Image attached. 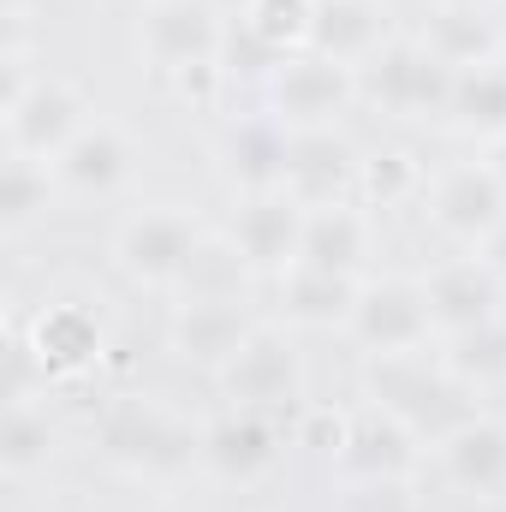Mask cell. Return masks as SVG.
I'll return each instance as SVG.
<instances>
[{
    "mask_svg": "<svg viewBox=\"0 0 506 512\" xmlns=\"http://www.w3.org/2000/svg\"><path fill=\"white\" fill-rule=\"evenodd\" d=\"M364 393L381 411H393L399 423H411L423 441H441L447 429H459L471 417V387H459L441 358H423V352L370 358L364 364Z\"/></svg>",
    "mask_w": 506,
    "mask_h": 512,
    "instance_id": "6da1fadb",
    "label": "cell"
},
{
    "mask_svg": "<svg viewBox=\"0 0 506 512\" xmlns=\"http://www.w3.org/2000/svg\"><path fill=\"white\" fill-rule=\"evenodd\" d=\"M102 453L137 477H179L203 459V435L149 399H120L102 417Z\"/></svg>",
    "mask_w": 506,
    "mask_h": 512,
    "instance_id": "7a4b0ae2",
    "label": "cell"
},
{
    "mask_svg": "<svg viewBox=\"0 0 506 512\" xmlns=\"http://www.w3.org/2000/svg\"><path fill=\"white\" fill-rule=\"evenodd\" d=\"M352 102H364L358 66H340V60H328V54H316V48L286 54V60L274 66V78H268V114L292 131L334 126Z\"/></svg>",
    "mask_w": 506,
    "mask_h": 512,
    "instance_id": "3957f363",
    "label": "cell"
},
{
    "mask_svg": "<svg viewBox=\"0 0 506 512\" xmlns=\"http://www.w3.org/2000/svg\"><path fill=\"white\" fill-rule=\"evenodd\" d=\"M459 72H447L423 42H387L376 60L358 66V90L364 102H376L381 114L417 120V114H447Z\"/></svg>",
    "mask_w": 506,
    "mask_h": 512,
    "instance_id": "277c9868",
    "label": "cell"
},
{
    "mask_svg": "<svg viewBox=\"0 0 506 512\" xmlns=\"http://www.w3.org/2000/svg\"><path fill=\"white\" fill-rule=\"evenodd\" d=\"M429 221L441 239L483 251L495 239V227L506 221V179L489 161H459L447 173H435L429 185Z\"/></svg>",
    "mask_w": 506,
    "mask_h": 512,
    "instance_id": "5b68a950",
    "label": "cell"
},
{
    "mask_svg": "<svg viewBox=\"0 0 506 512\" xmlns=\"http://www.w3.org/2000/svg\"><path fill=\"white\" fill-rule=\"evenodd\" d=\"M137 48L155 72H179L227 54V18L215 0H149L137 18Z\"/></svg>",
    "mask_w": 506,
    "mask_h": 512,
    "instance_id": "8992f818",
    "label": "cell"
},
{
    "mask_svg": "<svg viewBox=\"0 0 506 512\" xmlns=\"http://www.w3.org/2000/svg\"><path fill=\"white\" fill-rule=\"evenodd\" d=\"M423 298H429V322H435V340H453V334H471V328H489L506 316V280L483 262V256H447L423 274Z\"/></svg>",
    "mask_w": 506,
    "mask_h": 512,
    "instance_id": "52a82bcc",
    "label": "cell"
},
{
    "mask_svg": "<svg viewBox=\"0 0 506 512\" xmlns=\"http://www.w3.org/2000/svg\"><path fill=\"white\" fill-rule=\"evenodd\" d=\"M221 387H227L233 405H256V411L304 399V352H298V340L286 328H274V322H256L251 340L227 358Z\"/></svg>",
    "mask_w": 506,
    "mask_h": 512,
    "instance_id": "ba28073f",
    "label": "cell"
},
{
    "mask_svg": "<svg viewBox=\"0 0 506 512\" xmlns=\"http://www.w3.org/2000/svg\"><path fill=\"white\" fill-rule=\"evenodd\" d=\"M197 245H203L197 215H191V209H173V203L131 215L126 227L114 233L120 268H126L137 286H167V292L179 286V274H185V262H191Z\"/></svg>",
    "mask_w": 506,
    "mask_h": 512,
    "instance_id": "9c48e42d",
    "label": "cell"
},
{
    "mask_svg": "<svg viewBox=\"0 0 506 512\" xmlns=\"http://www.w3.org/2000/svg\"><path fill=\"white\" fill-rule=\"evenodd\" d=\"M370 358L387 352H429L435 340V322H429V298H423V280H364V298L352 310V328H346Z\"/></svg>",
    "mask_w": 506,
    "mask_h": 512,
    "instance_id": "30bf717a",
    "label": "cell"
},
{
    "mask_svg": "<svg viewBox=\"0 0 506 512\" xmlns=\"http://www.w3.org/2000/svg\"><path fill=\"white\" fill-rule=\"evenodd\" d=\"M0 120H6V149L36 155V161H54L78 131L90 126V102H84V90H78L72 78L42 72V78L24 90V102H12Z\"/></svg>",
    "mask_w": 506,
    "mask_h": 512,
    "instance_id": "8fae6325",
    "label": "cell"
},
{
    "mask_svg": "<svg viewBox=\"0 0 506 512\" xmlns=\"http://www.w3.org/2000/svg\"><path fill=\"white\" fill-rule=\"evenodd\" d=\"M358 173H364V155L340 137L334 126H310L292 131V167H286V191L304 203V209H334V203H352L358 197Z\"/></svg>",
    "mask_w": 506,
    "mask_h": 512,
    "instance_id": "7c38bea8",
    "label": "cell"
},
{
    "mask_svg": "<svg viewBox=\"0 0 506 512\" xmlns=\"http://www.w3.org/2000/svg\"><path fill=\"white\" fill-rule=\"evenodd\" d=\"M221 173L256 197V191H286V167H292V126H280L274 114H245L221 131L215 143Z\"/></svg>",
    "mask_w": 506,
    "mask_h": 512,
    "instance_id": "4fadbf2b",
    "label": "cell"
},
{
    "mask_svg": "<svg viewBox=\"0 0 506 512\" xmlns=\"http://www.w3.org/2000/svg\"><path fill=\"white\" fill-rule=\"evenodd\" d=\"M304 221H310V209L292 197V191H256L239 203V215H233V239H239V251L256 262V274H286L292 262H298V245H304Z\"/></svg>",
    "mask_w": 506,
    "mask_h": 512,
    "instance_id": "5bb4252c",
    "label": "cell"
},
{
    "mask_svg": "<svg viewBox=\"0 0 506 512\" xmlns=\"http://www.w3.org/2000/svg\"><path fill=\"white\" fill-rule=\"evenodd\" d=\"M435 465L453 489L465 495H506V417L471 411L459 429H447L435 441Z\"/></svg>",
    "mask_w": 506,
    "mask_h": 512,
    "instance_id": "9a60e30c",
    "label": "cell"
},
{
    "mask_svg": "<svg viewBox=\"0 0 506 512\" xmlns=\"http://www.w3.org/2000/svg\"><path fill=\"white\" fill-rule=\"evenodd\" d=\"M417 459H423V435L411 423H399L393 411L370 405V411L352 417V435H346L334 465H340L346 483H358V477H411Z\"/></svg>",
    "mask_w": 506,
    "mask_h": 512,
    "instance_id": "2e32d148",
    "label": "cell"
},
{
    "mask_svg": "<svg viewBox=\"0 0 506 512\" xmlns=\"http://www.w3.org/2000/svg\"><path fill=\"white\" fill-rule=\"evenodd\" d=\"M274 459H280V429L256 405H233L227 417H215L203 429V465L227 483H251Z\"/></svg>",
    "mask_w": 506,
    "mask_h": 512,
    "instance_id": "e0dca14e",
    "label": "cell"
},
{
    "mask_svg": "<svg viewBox=\"0 0 506 512\" xmlns=\"http://www.w3.org/2000/svg\"><path fill=\"white\" fill-rule=\"evenodd\" d=\"M251 316L245 304H173V322H167V340L185 364L197 370H227V358L251 340Z\"/></svg>",
    "mask_w": 506,
    "mask_h": 512,
    "instance_id": "ac0fdd59",
    "label": "cell"
},
{
    "mask_svg": "<svg viewBox=\"0 0 506 512\" xmlns=\"http://www.w3.org/2000/svg\"><path fill=\"white\" fill-rule=\"evenodd\" d=\"M131 137L114 120H90V126L78 131L60 155H54V179L66 185V191H84V197H102V191H114V185H126L131 173Z\"/></svg>",
    "mask_w": 506,
    "mask_h": 512,
    "instance_id": "d6986e66",
    "label": "cell"
},
{
    "mask_svg": "<svg viewBox=\"0 0 506 512\" xmlns=\"http://www.w3.org/2000/svg\"><path fill=\"white\" fill-rule=\"evenodd\" d=\"M30 352H36V364H42V382H72V376H84V370L102 358V328H96L90 310L54 304V310L36 316Z\"/></svg>",
    "mask_w": 506,
    "mask_h": 512,
    "instance_id": "ffe728a7",
    "label": "cell"
},
{
    "mask_svg": "<svg viewBox=\"0 0 506 512\" xmlns=\"http://www.w3.org/2000/svg\"><path fill=\"white\" fill-rule=\"evenodd\" d=\"M310 48L340 60V66H364L387 48V0H316V30Z\"/></svg>",
    "mask_w": 506,
    "mask_h": 512,
    "instance_id": "44dd1931",
    "label": "cell"
},
{
    "mask_svg": "<svg viewBox=\"0 0 506 512\" xmlns=\"http://www.w3.org/2000/svg\"><path fill=\"white\" fill-rule=\"evenodd\" d=\"M251 280H256V262L239 251L233 233H203V245L191 251L179 286H173V298L179 304H245Z\"/></svg>",
    "mask_w": 506,
    "mask_h": 512,
    "instance_id": "7402d4cb",
    "label": "cell"
},
{
    "mask_svg": "<svg viewBox=\"0 0 506 512\" xmlns=\"http://www.w3.org/2000/svg\"><path fill=\"white\" fill-rule=\"evenodd\" d=\"M364 298L358 274H322V268H286L280 274V304L292 328H352V310Z\"/></svg>",
    "mask_w": 506,
    "mask_h": 512,
    "instance_id": "603a6c76",
    "label": "cell"
},
{
    "mask_svg": "<svg viewBox=\"0 0 506 512\" xmlns=\"http://www.w3.org/2000/svg\"><path fill=\"white\" fill-rule=\"evenodd\" d=\"M370 256V215L364 203H334V209H310L304 221V245L292 268H322V274H358Z\"/></svg>",
    "mask_w": 506,
    "mask_h": 512,
    "instance_id": "cb8c5ba5",
    "label": "cell"
},
{
    "mask_svg": "<svg viewBox=\"0 0 506 512\" xmlns=\"http://www.w3.org/2000/svg\"><path fill=\"white\" fill-rule=\"evenodd\" d=\"M423 48L447 66V72H483L501 66V30L495 18H483V6H441L423 30Z\"/></svg>",
    "mask_w": 506,
    "mask_h": 512,
    "instance_id": "d4e9b609",
    "label": "cell"
},
{
    "mask_svg": "<svg viewBox=\"0 0 506 512\" xmlns=\"http://www.w3.org/2000/svg\"><path fill=\"white\" fill-rule=\"evenodd\" d=\"M441 364H447L453 382L471 387V393L506 387V316L489 322V328H471V334L441 340Z\"/></svg>",
    "mask_w": 506,
    "mask_h": 512,
    "instance_id": "484cf974",
    "label": "cell"
},
{
    "mask_svg": "<svg viewBox=\"0 0 506 512\" xmlns=\"http://www.w3.org/2000/svg\"><path fill=\"white\" fill-rule=\"evenodd\" d=\"M54 161H36V155H18V149H6V167H0V227L6 233H24L42 209H48V197H54Z\"/></svg>",
    "mask_w": 506,
    "mask_h": 512,
    "instance_id": "4316f807",
    "label": "cell"
},
{
    "mask_svg": "<svg viewBox=\"0 0 506 512\" xmlns=\"http://www.w3.org/2000/svg\"><path fill=\"white\" fill-rule=\"evenodd\" d=\"M447 120L471 137H506V66H483V72H459Z\"/></svg>",
    "mask_w": 506,
    "mask_h": 512,
    "instance_id": "83f0119b",
    "label": "cell"
},
{
    "mask_svg": "<svg viewBox=\"0 0 506 512\" xmlns=\"http://www.w3.org/2000/svg\"><path fill=\"white\" fill-rule=\"evenodd\" d=\"M239 30L262 42L268 54H304L310 48V30H316V0H245V18Z\"/></svg>",
    "mask_w": 506,
    "mask_h": 512,
    "instance_id": "f1b7e54d",
    "label": "cell"
},
{
    "mask_svg": "<svg viewBox=\"0 0 506 512\" xmlns=\"http://www.w3.org/2000/svg\"><path fill=\"white\" fill-rule=\"evenodd\" d=\"M54 453V429H48V411L36 399H12L6 405V423H0V471L6 477H36Z\"/></svg>",
    "mask_w": 506,
    "mask_h": 512,
    "instance_id": "f546056e",
    "label": "cell"
},
{
    "mask_svg": "<svg viewBox=\"0 0 506 512\" xmlns=\"http://www.w3.org/2000/svg\"><path fill=\"white\" fill-rule=\"evenodd\" d=\"M423 191V167L411 149H376L364 155V173H358V203L364 209H399Z\"/></svg>",
    "mask_w": 506,
    "mask_h": 512,
    "instance_id": "4dcf8cb0",
    "label": "cell"
},
{
    "mask_svg": "<svg viewBox=\"0 0 506 512\" xmlns=\"http://www.w3.org/2000/svg\"><path fill=\"white\" fill-rule=\"evenodd\" d=\"M340 512H417L411 477H358L340 489Z\"/></svg>",
    "mask_w": 506,
    "mask_h": 512,
    "instance_id": "1f68e13d",
    "label": "cell"
},
{
    "mask_svg": "<svg viewBox=\"0 0 506 512\" xmlns=\"http://www.w3.org/2000/svg\"><path fill=\"white\" fill-rule=\"evenodd\" d=\"M346 435H352V417H346V411H334V405H310V411L298 417V447H310V453L340 459Z\"/></svg>",
    "mask_w": 506,
    "mask_h": 512,
    "instance_id": "d6a6232c",
    "label": "cell"
},
{
    "mask_svg": "<svg viewBox=\"0 0 506 512\" xmlns=\"http://www.w3.org/2000/svg\"><path fill=\"white\" fill-rule=\"evenodd\" d=\"M167 78H173V96H179L185 108H215L221 90H227V66H221V60H197V66H179V72H167Z\"/></svg>",
    "mask_w": 506,
    "mask_h": 512,
    "instance_id": "836d02e7",
    "label": "cell"
},
{
    "mask_svg": "<svg viewBox=\"0 0 506 512\" xmlns=\"http://www.w3.org/2000/svg\"><path fill=\"white\" fill-rule=\"evenodd\" d=\"M477 256H483V262H489V268H495V274L506 280V221L495 227V239H489V245H483Z\"/></svg>",
    "mask_w": 506,
    "mask_h": 512,
    "instance_id": "e575fe53",
    "label": "cell"
},
{
    "mask_svg": "<svg viewBox=\"0 0 506 512\" xmlns=\"http://www.w3.org/2000/svg\"><path fill=\"white\" fill-rule=\"evenodd\" d=\"M489 167L506 179V137H495V143H489Z\"/></svg>",
    "mask_w": 506,
    "mask_h": 512,
    "instance_id": "d590c367",
    "label": "cell"
},
{
    "mask_svg": "<svg viewBox=\"0 0 506 512\" xmlns=\"http://www.w3.org/2000/svg\"><path fill=\"white\" fill-rule=\"evenodd\" d=\"M441 6H483V0H441Z\"/></svg>",
    "mask_w": 506,
    "mask_h": 512,
    "instance_id": "8d00e7d4",
    "label": "cell"
}]
</instances>
